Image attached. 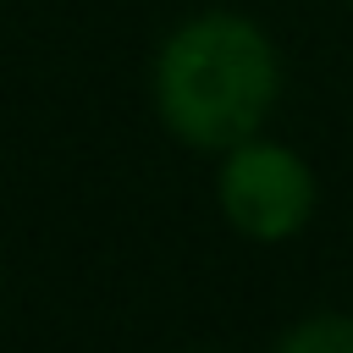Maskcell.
I'll use <instances>...</instances> for the list:
<instances>
[{
  "label": "cell",
  "mask_w": 353,
  "mask_h": 353,
  "mask_svg": "<svg viewBox=\"0 0 353 353\" xmlns=\"http://www.w3.org/2000/svg\"><path fill=\"white\" fill-rule=\"evenodd\" d=\"M160 121L193 149H237L276 105V50L243 17L182 22L154 61Z\"/></svg>",
  "instance_id": "6da1fadb"
},
{
  "label": "cell",
  "mask_w": 353,
  "mask_h": 353,
  "mask_svg": "<svg viewBox=\"0 0 353 353\" xmlns=\"http://www.w3.org/2000/svg\"><path fill=\"white\" fill-rule=\"evenodd\" d=\"M221 210L243 237L276 243L292 237L314 210V176L309 165L281 143H237L221 171Z\"/></svg>",
  "instance_id": "7a4b0ae2"
},
{
  "label": "cell",
  "mask_w": 353,
  "mask_h": 353,
  "mask_svg": "<svg viewBox=\"0 0 353 353\" xmlns=\"http://www.w3.org/2000/svg\"><path fill=\"white\" fill-rule=\"evenodd\" d=\"M281 353H353V320L342 314H314L281 336Z\"/></svg>",
  "instance_id": "3957f363"
}]
</instances>
